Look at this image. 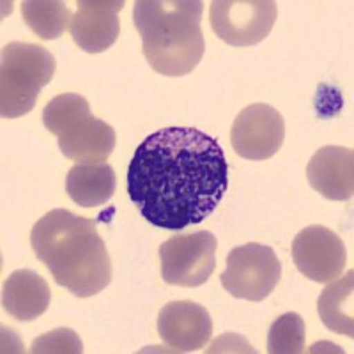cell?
<instances>
[{
    "label": "cell",
    "mask_w": 354,
    "mask_h": 354,
    "mask_svg": "<svg viewBox=\"0 0 354 354\" xmlns=\"http://www.w3.org/2000/svg\"><path fill=\"white\" fill-rule=\"evenodd\" d=\"M229 189V163L207 133L170 126L137 147L128 167V194L154 227L181 230L209 216Z\"/></svg>",
    "instance_id": "cell-1"
},
{
    "label": "cell",
    "mask_w": 354,
    "mask_h": 354,
    "mask_svg": "<svg viewBox=\"0 0 354 354\" xmlns=\"http://www.w3.org/2000/svg\"><path fill=\"white\" fill-rule=\"evenodd\" d=\"M96 220L53 209L36 221L30 245L53 280L77 298H91L112 280V262Z\"/></svg>",
    "instance_id": "cell-2"
},
{
    "label": "cell",
    "mask_w": 354,
    "mask_h": 354,
    "mask_svg": "<svg viewBox=\"0 0 354 354\" xmlns=\"http://www.w3.org/2000/svg\"><path fill=\"white\" fill-rule=\"evenodd\" d=\"M201 0H138L133 21L151 68L165 77H186L205 52Z\"/></svg>",
    "instance_id": "cell-3"
},
{
    "label": "cell",
    "mask_w": 354,
    "mask_h": 354,
    "mask_svg": "<svg viewBox=\"0 0 354 354\" xmlns=\"http://www.w3.org/2000/svg\"><path fill=\"white\" fill-rule=\"evenodd\" d=\"M55 73V57L39 44L12 41L0 61V113L17 119L36 106L41 88Z\"/></svg>",
    "instance_id": "cell-4"
},
{
    "label": "cell",
    "mask_w": 354,
    "mask_h": 354,
    "mask_svg": "<svg viewBox=\"0 0 354 354\" xmlns=\"http://www.w3.org/2000/svg\"><path fill=\"white\" fill-rule=\"evenodd\" d=\"M282 278V262L271 246L248 243L238 246L227 257L221 286L234 298L259 303L274 290Z\"/></svg>",
    "instance_id": "cell-5"
},
{
    "label": "cell",
    "mask_w": 354,
    "mask_h": 354,
    "mask_svg": "<svg viewBox=\"0 0 354 354\" xmlns=\"http://www.w3.org/2000/svg\"><path fill=\"white\" fill-rule=\"evenodd\" d=\"M216 238L209 230L167 239L160 246L161 277L170 286H204L216 266Z\"/></svg>",
    "instance_id": "cell-6"
},
{
    "label": "cell",
    "mask_w": 354,
    "mask_h": 354,
    "mask_svg": "<svg viewBox=\"0 0 354 354\" xmlns=\"http://www.w3.org/2000/svg\"><path fill=\"white\" fill-rule=\"evenodd\" d=\"M278 17L273 0H213L209 21L214 34L230 46H254L273 30Z\"/></svg>",
    "instance_id": "cell-7"
},
{
    "label": "cell",
    "mask_w": 354,
    "mask_h": 354,
    "mask_svg": "<svg viewBox=\"0 0 354 354\" xmlns=\"http://www.w3.org/2000/svg\"><path fill=\"white\" fill-rule=\"evenodd\" d=\"M286 140L282 113L266 103L248 105L238 113L230 129V144L236 154L250 161L270 160Z\"/></svg>",
    "instance_id": "cell-8"
},
{
    "label": "cell",
    "mask_w": 354,
    "mask_h": 354,
    "mask_svg": "<svg viewBox=\"0 0 354 354\" xmlns=\"http://www.w3.org/2000/svg\"><path fill=\"white\" fill-rule=\"evenodd\" d=\"M292 259L299 273L308 280L330 283L346 270L347 248L331 229L310 225L294 238Z\"/></svg>",
    "instance_id": "cell-9"
},
{
    "label": "cell",
    "mask_w": 354,
    "mask_h": 354,
    "mask_svg": "<svg viewBox=\"0 0 354 354\" xmlns=\"http://www.w3.org/2000/svg\"><path fill=\"white\" fill-rule=\"evenodd\" d=\"M158 335L177 353H194L209 342L213 321L209 312L195 301L167 303L158 315Z\"/></svg>",
    "instance_id": "cell-10"
},
{
    "label": "cell",
    "mask_w": 354,
    "mask_h": 354,
    "mask_svg": "<svg viewBox=\"0 0 354 354\" xmlns=\"http://www.w3.org/2000/svg\"><path fill=\"white\" fill-rule=\"evenodd\" d=\"M77 8L69 32L78 48L87 53L109 50L119 37L124 0H80Z\"/></svg>",
    "instance_id": "cell-11"
},
{
    "label": "cell",
    "mask_w": 354,
    "mask_h": 354,
    "mask_svg": "<svg viewBox=\"0 0 354 354\" xmlns=\"http://www.w3.org/2000/svg\"><path fill=\"white\" fill-rule=\"evenodd\" d=\"M310 186L328 201H349L354 194V153L349 147L326 145L310 158Z\"/></svg>",
    "instance_id": "cell-12"
},
{
    "label": "cell",
    "mask_w": 354,
    "mask_h": 354,
    "mask_svg": "<svg viewBox=\"0 0 354 354\" xmlns=\"http://www.w3.org/2000/svg\"><path fill=\"white\" fill-rule=\"evenodd\" d=\"M59 149L77 163H103L115 149V129L88 115L59 137Z\"/></svg>",
    "instance_id": "cell-13"
},
{
    "label": "cell",
    "mask_w": 354,
    "mask_h": 354,
    "mask_svg": "<svg viewBox=\"0 0 354 354\" xmlns=\"http://www.w3.org/2000/svg\"><path fill=\"white\" fill-rule=\"evenodd\" d=\"M52 292L41 274L32 270H17L4 282L2 306L18 321H34L50 306Z\"/></svg>",
    "instance_id": "cell-14"
},
{
    "label": "cell",
    "mask_w": 354,
    "mask_h": 354,
    "mask_svg": "<svg viewBox=\"0 0 354 354\" xmlns=\"http://www.w3.org/2000/svg\"><path fill=\"white\" fill-rule=\"evenodd\" d=\"M115 172L109 163H78L66 177V192L82 207L103 205L115 194Z\"/></svg>",
    "instance_id": "cell-15"
},
{
    "label": "cell",
    "mask_w": 354,
    "mask_h": 354,
    "mask_svg": "<svg viewBox=\"0 0 354 354\" xmlns=\"http://www.w3.org/2000/svg\"><path fill=\"white\" fill-rule=\"evenodd\" d=\"M354 271H347L346 277L335 278L319 296L317 310L322 324L338 335L354 337Z\"/></svg>",
    "instance_id": "cell-16"
},
{
    "label": "cell",
    "mask_w": 354,
    "mask_h": 354,
    "mask_svg": "<svg viewBox=\"0 0 354 354\" xmlns=\"http://www.w3.org/2000/svg\"><path fill=\"white\" fill-rule=\"evenodd\" d=\"M21 17L36 36L44 41H55L69 28L75 15L64 2L27 0L21 2Z\"/></svg>",
    "instance_id": "cell-17"
},
{
    "label": "cell",
    "mask_w": 354,
    "mask_h": 354,
    "mask_svg": "<svg viewBox=\"0 0 354 354\" xmlns=\"http://www.w3.org/2000/svg\"><path fill=\"white\" fill-rule=\"evenodd\" d=\"M91 115V106L78 94H59L43 110V124L50 133L61 137L71 126Z\"/></svg>",
    "instance_id": "cell-18"
},
{
    "label": "cell",
    "mask_w": 354,
    "mask_h": 354,
    "mask_svg": "<svg viewBox=\"0 0 354 354\" xmlns=\"http://www.w3.org/2000/svg\"><path fill=\"white\" fill-rule=\"evenodd\" d=\"M305 321L296 312L280 315L268 331V353L301 354L305 353Z\"/></svg>",
    "instance_id": "cell-19"
},
{
    "label": "cell",
    "mask_w": 354,
    "mask_h": 354,
    "mask_svg": "<svg viewBox=\"0 0 354 354\" xmlns=\"http://www.w3.org/2000/svg\"><path fill=\"white\" fill-rule=\"evenodd\" d=\"M34 354H80L84 353V344L80 337L69 328H57L43 337L36 338L30 347Z\"/></svg>",
    "instance_id": "cell-20"
}]
</instances>
